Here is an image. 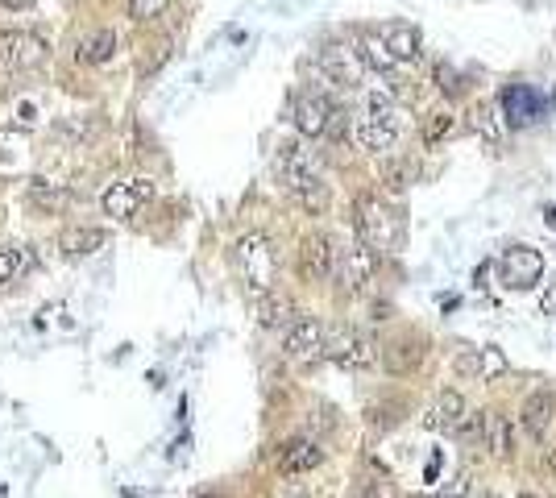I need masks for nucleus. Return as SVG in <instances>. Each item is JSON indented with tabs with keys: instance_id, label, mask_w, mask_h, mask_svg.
Here are the masks:
<instances>
[{
	"instance_id": "1",
	"label": "nucleus",
	"mask_w": 556,
	"mask_h": 498,
	"mask_svg": "<svg viewBox=\"0 0 556 498\" xmlns=\"http://www.w3.org/2000/svg\"><path fill=\"white\" fill-rule=\"evenodd\" d=\"M274 175L278 183H283L291 196L299 200V208H308V212H328L332 204V191L324 183V166L320 158L308 150V146H299V142H283L274 154Z\"/></svg>"
},
{
	"instance_id": "2",
	"label": "nucleus",
	"mask_w": 556,
	"mask_h": 498,
	"mask_svg": "<svg viewBox=\"0 0 556 498\" xmlns=\"http://www.w3.org/2000/svg\"><path fill=\"white\" fill-rule=\"evenodd\" d=\"M353 133H357L361 150L391 154L395 142H399V104H395V96L386 92V88H370L366 104H361V113H357Z\"/></svg>"
},
{
	"instance_id": "3",
	"label": "nucleus",
	"mask_w": 556,
	"mask_h": 498,
	"mask_svg": "<svg viewBox=\"0 0 556 498\" xmlns=\"http://www.w3.org/2000/svg\"><path fill=\"white\" fill-rule=\"evenodd\" d=\"M233 266L249 295H266L274 291V279H278V249L266 233H245L233 245Z\"/></svg>"
},
{
	"instance_id": "4",
	"label": "nucleus",
	"mask_w": 556,
	"mask_h": 498,
	"mask_svg": "<svg viewBox=\"0 0 556 498\" xmlns=\"http://www.w3.org/2000/svg\"><path fill=\"white\" fill-rule=\"evenodd\" d=\"M353 220H357V233H361V245H370L374 254H395L403 245V216L378 200V196H357L353 204Z\"/></svg>"
},
{
	"instance_id": "5",
	"label": "nucleus",
	"mask_w": 556,
	"mask_h": 498,
	"mask_svg": "<svg viewBox=\"0 0 556 498\" xmlns=\"http://www.w3.org/2000/svg\"><path fill=\"white\" fill-rule=\"evenodd\" d=\"M324 357L328 362H337L341 370H370L378 362V345L366 337V332H357L349 324H337L324 332Z\"/></svg>"
},
{
	"instance_id": "6",
	"label": "nucleus",
	"mask_w": 556,
	"mask_h": 498,
	"mask_svg": "<svg viewBox=\"0 0 556 498\" xmlns=\"http://www.w3.org/2000/svg\"><path fill=\"white\" fill-rule=\"evenodd\" d=\"M374 274H378V254L370 245H337V262H332V279L341 283V291L349 295H361V291H370L374 283Z\"/></svg>"
},
{
	"instance_id": "7",
	"label": "nucleus",
	"mask_w": 556,
	"mask_h": 498,
	"mask_svg": "<svg viewBox=\"0 0 556 498\" xmlns=\"http://www.w3.org/2000/svg\"><path fill=\"white\" fill-rule=\"evenodd\" d=\"M324 320L316 316H295L287 324V337H283V353H287V362L295 366H316L324 362Z\"/></svg>"
},
{
	"instance_id": "8",
	"label": "nucleus",
	"mask_w": 556,
	"mask_h": 498,
	"mask_svg": "<svg viewBox=\"0 0 556 498\" xmlns=\"http://www.w3.org/2000/svg\"><path fill=\"white\" fill-rule=\"evenodd\" d=\"M498 113H503V121L511 129H527L548 113V100L536 88H527V83H511V88H503V96H498Z\"/></svg>"
},
{
	"instance_id": "9",
	"label": "nucleus",
	"mask_w": 556,
	"mask_h": 498,
	"mask_svg": "<svg viewBox=\"0 0 556 498\" xmlns=\"http://www.w3.org/2000/svg\"><path fill=\"white\" fill-rule=\"evenodd\" d=\"M46 54H50V46H46L42 34H30V30H5L0 34V63L13 67V71L42 67Z\"/></svg>"
},
{
	"instance_id": "10",
	"label": "nucleus",
	"mask_w": 556,
	"mask_h": 498,
	"mask_svg": "<svg viewBox=\"0 0 556 498\" xmlns=\"http://www.w3.org/2000/svg\"><path fill=\"white\" fill-rule=\"evenodd\" d=\"M320 71L345 92L361 88V79H366V63H361V54L353 46H341V42H328L320 50Z\"/></svg>"
},
{
	"instance_id": "11",
	"label": "nucleus",
	"mask_w": 556,
	"mask_h": 498,
	"mask_svg": "<svg viewBox=\"0 0 556 498\" xmlns=\"http://www.w3.org/2000/svg\"><path fill=\"white\" fill-rule=\"evenodd\" d=\"M498 270H503V287H536L544 279V258H540V249L532 245H511L503 258H498Z\"/></svg>"
},
{
	"instance_id": "12",
	"label": "nucleus",
	"mask_w": 556,
	"mask_h": 498,
	"mask_svg": "<svg viewBox=\"0 0 556 498\" xmlns=\"http://www.w3.org/2000/svg\"><path fill=\"white\" fill-rule=\"evenodd\" d=\"M150 200H154V183L150 179H121V183H113L104 191L100 204L113 220H133Z\"/></svg>"
},
{
	"instance_id": "13",
	"label": "nucleus",
	"mask_w": 556,
	"mask_h": 498,
	"mask_svg": "<svg viewBox=\"0 0 556 498\" xmlns=\"http://www.w3.org/2000/svg\"><path fill=\"white\" fill-rule=\"evenodd\" d=\"M332 113H337V104H332L324 92H299L295 108H291V121L303 137H324L328 125H332Z\"/></svg>"
},
{
	"instance_id": "14",
	"label": "nucleus",
	"mask_w": 556,
	"mask_h": 498,
	"mask_svg": "<svg viewBox=\"0 0 556 498\" xmlns=\"http://www.w3.org/2000/svg\"><path fill=\"white\" fill-rule=\"evenodd\" d=\"M332 262H337V245L324 233H308L299 245V274L308 283H328L332 279Z\"/></svg>"
},
{
	"instance_id": "15",
	"label": "nucleus",
	"mask_w": 556,
	"mask_h": 498,
	"mask_svg": "<svg viewBox=\"0 0 556 498\" xmlns=\"http://www.w3.org/2000/svg\"><path fill=\"white\" fill-rule=\"evenodd\" d=\"M378 42H382V50L391 54L395 63H415V59H420V46H424V34L415 30L411 21H386L382 30H378Z\"/></svg>"
},
{
	"instance_id": "16",
	"label": "nucleus",
	"mask_w": 556,
	"mask_h": 498,
	"mask_svg": "<svg viewBox=\"0 0 556 498\" xmlns=\"http://www.w3.org/2000/svg\"><path fill=\"white\" fill-rule=\"evenodd\" d=\"M320 461H324L320 440H312V436H295V440H287V445L278 449V474H287V478L312 474V469H316Z\"/></svg>"
},
{
	"instance_id": "17",
	"label": "nucleus",
	"mask_w": 556,
	"mask_h": 498,
	"mask_svg": "<svg viewBox=\"0 0 556 498\" xmlns=\"http://www.w3.org/2000/svg\"><path fill=\"white\" fill-rule=\"evenodd\" d=\"M507 370H511L507 366V353L494 349V345H486V349H465L457 357V374L474 378V382H494V378H503Z\"/></svg>"
},
{
	"instance_id": "18",
	"label": "nucleus",
	"mask_w": 556,
	"mask_h": 498,
	"mask_svg": "<svg viewBox=\"0 0 556 498\" xmlns=\"http://www.w3.org/2000/svg\"><path fill=\"white\" fill-rule=\"evenodd\" d=\"M424 337H415V332H403V337H395L391 345H382V366L391 370L395 378L411 374V370H420L424 366Z\"/></svg>"
},
{
	"instance_id": "19",
	"label": "nucleus",
	"mask_w": 556,
	"mask_h": 498,
	"mask_svg": "<svg viewBox=\"0 0 556 498\" xmlns=\"http://www.w3.org/2000/svg\"><path fill=\"white\" fill-rule=\"evenodd\" d=\"M478 436H482V445L490 449L494 461H511L515 436H511V420H507L503 411H482L478 415Z\"/></svg>"
},
{
	"instance_id": "20",
	"label": "nucleus",
	"mask_w": 556,
	"mask_h": 498,
	"mask_svg": "<svg viewBox=\"0 0 556 498\" xmlns=\"http://www.w3.org/2000/svg\"><path fill=\"white\" fill-rule=\"evenodd\" d=\"M552 420H556V399H552V391L527 395V403H523V428H527V436L544 440L548 428H552Z\"/></svg>"
},
{
	"instance_id": "21",
	"label": "nucleus",
	"mask_w": 556,
	"mask_h": 498,
	"mask_svg": "<svg viewBox=\"0 0 556 498\" xmlns=\"http://www.w3.org/2000/svg\"><path fill=\"white\" fill-rule=\"evenodd\" d=\"M108 233L104 229H88V225H71L63 229L59 237V249H63V258H92L96 249H104Z\"/></svg>"
},
{
	"instance_id": "22",
	"label": "nucleus",
	"mask_w": 556,
	"mask_h": 498,
	"mask_svg": "<svg viewBox=\"0 0 556 498\" xmlns=\"http://www.w3.org/2000/svg\"><path fill=\"white\" fill-rule=\"evenodd\" d=\"M113 50H117V34H113V30H92L88 38L75 46V59H79L83 67H100V63L113 59Z\"/></svg>"
},
{
	"instance_id": "23",
	"label": "nucleus",
	"mask_w": 556,
	"mask_h": 498,
	"mask_svg": "<svg viewBox=\"0 0 556 498\" xmlns=\"http://www.w3.org/2000/svg\"><path fill=\"white\" fill-rule=\"evenodd\" d=\"M295 316H299V312H295V303H291L287 295H278V291L258 295V324H262V328H287Z\"/></svg>"
},
{
	"instance_id": "24",
	"label": "nucleus",
	"mask_w": 556,
	"mask_h": 498,
	"mask_svg": "<svg viewBox=\"0 0 556 498\" xmlns=\"http://www.w3.org/2000/svg\"><path fill=\"white\" fill-rule=\"evenodd\" d=\"M474 133L482 137V142H490V146H503L507 121H503V113H498V104H478L474 108Z\"/></svg>"
},
{
	"instance_id": "25",
	"label": "nucleus",
	"mask_w": 556,
	"mask_h": 498,
	"mask_svg": "<svg viewBox=\"0 0 556 498\" xmlns=\"http://www.w3.org/2000/svg\"><path fill=\"white\" fill-rule=\"evenodd\" d=\"M432 424L444 428V432H457L465 424V399H461V391H444L436 399V420Z\"/></svg>"
},
{
	"instance_id": "26",
	"label": "nucleus",
	"mask_w": 556,
	"mask_h": 498,
	"mask_svg": "<svg viewBox=\"0 0 556 498\" xmlns=\"http://www.w3.org/2000/svg\"><path fill=\"white\" fill-rule=\"evenodd\" d=\"M30 200H34L38 208H46V212H59V208H67V204H71V191H67V187H59V183L38 179V183L30 187Z\"/></svg>"
},
{
	"instance_id": "27",
	"label": "nucleus",
	"mask_w": 556,
	"mask_h": 498,
	"mask_svg": "<svg viewBox=\"0 0 556 498\" xmlns=\"http://www.w3.org/2000/svg\"><path fill=\"white\" fill-rule=\"evenodd\" d=\"M411 179H415V166L411 162H395V158L382 162V183L391 187V191H403Z\"/></svg>"
},
{
	"instance_id": "28",
	"label": "nucleus",
	"mask_w": 556,
	"mask_h": 498,
	"mask_svg": "<svg viewBox=\"0 0 556 498\" xmlns=\"http://www.w3.org/2000/svg\"><path fill=\"white\" fill-rule=\"evenodd\" d=\"M361 63H366V67H378V71H391V67H399L395 59H391V54H386L382 50V42L378 38H366V42H361Z\"/></svg>"
},
{
	"instance_id": "29",
	"label": "nucleus",
	"mask_w": 556,
	"mask_h": 498,
	"mask_svg": "<svg viewBox=\"0 0 556 498\" xmlns=\"http://www.w3.org/2000/svg\"><path fill=\"white\" fill-rule=\"evenodd\" d=\"M166 5H171V0H129V17L133 21H154V17L166 13Z\"/></svg>"
},
{
	"instance_id": "30",
	"label": "nucleus",
	"mask_w": 556,
	"mask_h": 498,
	"mask_svg": "<svg viewBox=\"0 0 556 498\" xmlns=\"http://www.w3.org/2000/svg\"><path fill=\"white\" fill-rule=\"evenodd\" d=\"M453 125H457V121H453V113H436V117L428 121V129H424V142H428V146H436L440 137H449V133H453Z\"/></svg>"
},
{
	"instance_id": "31",
	"label": "nucleus",
	"mask_w": 556,
	"mask_h": 498,
	"mask_svg": "<svg viewBox=\"0 0 556 498\" xmlns=\"http://www.w3.org/2000/svg\"><path fill=\"white\" fill-rule=\"evenodd\" d=\"M17 270H21V258H17V249L0 245V287H5V283H13V279H17Z\"/></svg>"
},
{
	"instance_id": "32",
	"label": "nucleus",
	"mask_w": 556,
	"mask_h": 498,
	"mask_svg": "<svg viewBox=\"0 0 556 498\" xmlns=\"http://www.w3.org/2000/svg\"><path fill=\"white\" fill-rule=\"evenodd\" d=\"M436 79H440V88H449L453 96H461V92H465V79H461L453 67H440V71H436Z\"/></svg>"
},
{
	"instance_id": "33",
	"label": "nucleus",
	"mask_w": 556,
	"mask_h": 498,
	"mask_svg": "<svg viewBox=\"0 0 556 498\" xmlns=\"http://www.w3.org/2000/svg\"><path fill=\"white\" fill-rule=\"evenodd\" d=\"M5 9H13V13H21V9H34V0H0Z\"/></svg>"
},
{
	"instance_id": "34",
	"label": "nucleus",
	"mask_w": 556,
	"mask_h": 498,
	"mask_svg": "<svg viewBox=\"0 0 556 498\" xmlns=\"http://www.w3.org/2000/svg\"><path fill=\"white\" fill-rule=\"evenodd\" d=\"M278 498H312V494H308V490H303V486H287V490H283V494H278Z\"/></svg>"
},
{
	"instance_id": "35",
	"label": "nucleus",
	"mask_w": 556,
	"mask_h": 498,
	"mask_svg": "<svg viewBox=\"0 0 556 498\" xmlns=\"http://www.w3.org/2000/svg\"><path fill=\"white\" fill-rule=\"evenodd\" d=\"M544 225L556 233V204H548V208H544Z\"/></svg>"
},
{
	"instance_id": "36",
	"label": "nucleus",
	"mask_w": 556,
	"mask_h": 498,
	"mask_svg": "<svg viewBox=\"0 0 556 498\" xmlns=\"http://www.w3.org/2000/svg\"><path fill=\"white\" fill-rule=\"evenodd\" d=\"M436 474H440V457L428 461V482H436Z\"/></svg>"
},
{
	"instance_id": "37",
	"label": "nucleus",
	"mask_w": 556,
	"mask_h": 498,
	"mask_svg": "<svg viewBox=\"0 0 556 498\" xmlns=\"http://www.w3.org/2000/svg\"><path fill=\"white\" fill-rule=\"evenodd\" d=\"M465 498H490V494H465Z\"/></svg>"
},
{
	"instance_id": "38",
	"label": "nucleus",
	"mask_w": 556,
	"mask_h": 498,
	"mask_svg": "<svg viewBox=\"0 0 556 498\" xmlns=\"http://www.w3.org/2000/svg\"><path fill=\"white\" fill-rule=\"evenodd\" d=\"M519 498H536V494H519Z\"/></svg>"
},
{
	"instance_id": "39",
	"label": "nucleus",
	"mask_w": 556,
	"mask_h": 498,
	"mask_svg": "<svg viewBox=\"0 0 556 498\" xmlns=\"http://www.w3.org/2000/svg\"><path fill=\"white\" fill-rule=\"evenodd\" d=\"M204 498H216V494H204Z\"/></svg>"
}]
</instances>
